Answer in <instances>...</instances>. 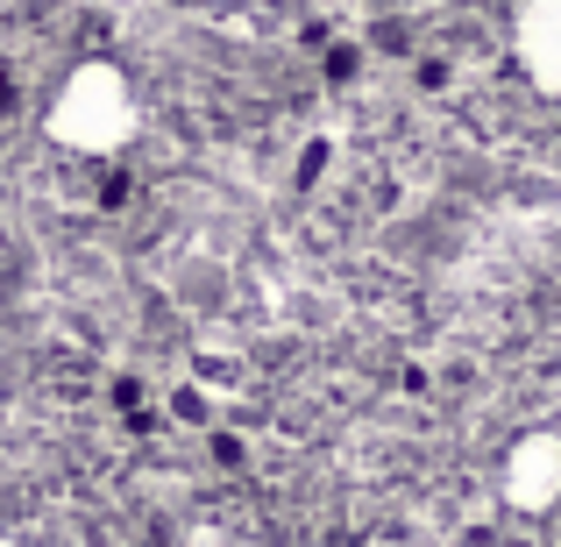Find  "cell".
Returning a JSON list of instances; mask_svg holds the SVG:
<instances>
[{
    "label": "cell",
    "instance_id": "obj_3",
    "mask_svg": "<svg viewBox=\"0 0 561 547\" xmlns=\"http://www.w3.org/2000/svg\"><path fill=\"white\" fill-rule=\"evenodd\" d=\"M512 50H519L526 79L561 100V0H519V14H512Z\"/></svg>",
    "mask_w": 561,
    "mask_h": 547
},
{
    "label": "cell",
    "instance_id": "obj_2",
    "mask_svg": "<svg viewBox=\"0 0 561 547\" xmlns=\"http://www.w3.org/2000/svg\"><path fill=\"white\" fill-rule=\"evenodd\" d=\"M497 483H505L512 512H554L561 505V434H519Z\"/></svg>",
    "mask_w": 561,
    "mask_h": 547
},
{
    "label": "cell",
    "instance_id": "obj_4",
    "mask_svg": "<svg viewBox=\"0 0 561 547\" xmlns=\"http://www.w3.org/2000/svg\"><path fill=\"white\" fill-rule=\"evenodd\" d=\"M0 547H14V540H0Z\"/></svg>",
    "mask_w": 561,
    "mask_h": 547
},
{
    "label": "cell",
    "instance_id": "obj_1",
    "mask_svg": "<svg viewBox=\"0 0 561 547\" xmlns=\"http://www.w3.org/2000/svg\"><path fill=\"white\" fill-rule=\"evenodd\" d=\"M136 122H142V100H136V86H128V71L107 65V57L71 65L65 86H57V100H50V143L71 150V157H114L136 136Z\"/></svg>",
    "mask_w": 561,
    "mask_h": 547
}]
</instances>
